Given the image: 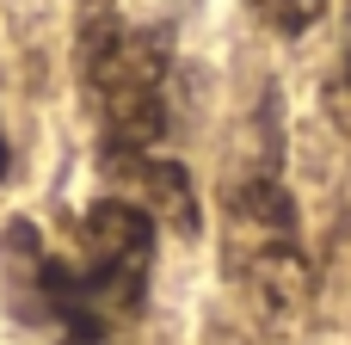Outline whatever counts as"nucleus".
Returning a JSON list of instances; mask_svg holds the SVG:
<instances>
[{"instance_id":"nucleus-1","label":"nucleus","mask_w":351,"mask_h":345,"mask_svg":"<svg viewBox=\"0 0 351 345\" xmlns=\"http://www.w3.org/2000/svg\"><path fill=\"white\" fill-rule=\"evenodd\" d=\"M0 265L6 302L49 333V345H130L154 278V216L130 198H99L68 253H56L31 222H12Z\"/></svg>"},{"instance_id":"nucleus-2","label":"nucleus","mask_w":351,"mask_h":345,"mask_svg":"<svg viewBox=\"0 0 351 345\" xmlns=\"http://www.w3.org/2000/svg\"><path fill=\"white\" fill-rule=\"evenodd\" d=\"M80 93L111 173L136 179L167 160L160 142L173 136V49L160 31L93 12L80 31Z\"/></svg>"},{"instance_id":"nucleus-3","label":"nucleus","mask_w":351,"mask_h":345,"mask_svg":"<svg viewBox=\"0 0 351 345\" xmlns=\"http://www.w3.org/2000/svg\"><path fill=\"white\" fill-rule=\"evenodd\" d=\"M228 272L253 296V309L278 321L308 309V253L278 160H259L228 191Z\"/></svg>"},{"instance_id":"nucleus-4","label":"nucleus","mask_w":351,"mask_h":345,"mask_svg":"<svg viewBox=\"0 0 351 345\" xmlns=\"http://www.w3.org/2000/svg\"><path fill=\"white\" fill-rule=\"evenodd\" d=\"M253 12L265 19V25H278V31H308L321 12H327V0H253Z\"/></svg>"},{"instance_id":"nucleus-5","label":"nucleus","mask_w":351,"mask_h":345,"mask_svg":"<svg viewBox=\"0 0 351 345\" xmlns=\"http://www.w3.org/2000/svg\"><path fill=\"white\" fill-rule=\"evenodd\" d=\"M0 173H6V142H0Z\"/></svg>"}]
</instances>
